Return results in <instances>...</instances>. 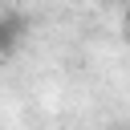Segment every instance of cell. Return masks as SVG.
<instances>
[{
    "instance_id": "1",
    "label": "cell",
    "mask_w": 130,
    "mask_h": 130,
    "mask_svg": "<svg viewBox=\"0 0 130 130\" xmlns=\"http://www.w3.org/2000/svg\"><path fill=\"white\" fill-rule=\"evenodd\" d=\"M28 37V20L20 12H0V61H8Z\"/></svg>"
},
{
    "instance_id": "2",
    "label": "cell",
    "mask_w": 130,
    "mask_h": 130,
    "mask_svg": "<svg viewBox=\"0 0 130 130\" xmlns=\"http://www.w3.org/2000/svg\"><path fill=\"white\" fill-rule=\"evenodd\" d=\"M126 28H130V4H126Z\"/></svg>"
},
{
    "instance_id": "3",
    "label": "cell",
    "mask_w": 130,
    "mask_h": 130,
    "mask_svg": "<svg viewBox=\"0 0 130 130\" xmlns=\"http://www.w3.org/2000/svg\"><path fill=\"white\" fill-rule=\"evenodd\" d=\"M114 4H122V8H126V4H130V0H114Z\"/></svg>"
}]
</instances>
